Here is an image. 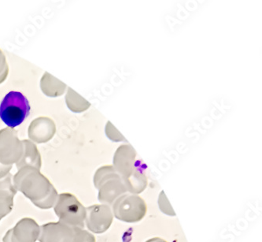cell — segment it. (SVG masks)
Here are the masks:
<instances>
[{
  "label": "cell",
  "instance_id": "obj_9",
  "mask_svg": "<svg viewBox=\"0 0 262 242\" xmlns=\"http://www.w3.org/2000/svg\"><path fill=\"white\" fill-rule=\"evenodd\" d=\"M136 152L130 145H123L114 154V167L121 176L123 183L128 179L134 170L136 163Z\"/></svg>",
  "mask_w": 262,
  "mask_h": 242
},
{
  "label": "cell",
  "instance_id": "obj_22",
  "mask_svg": "<svg viewBox=\"0 0 262 242\" xmlns=\"http://www.w3.org/2000/svg\"><path fill=\"white\" fill-rule=\"evenodd\" d=\"M146 242H167L163 239L159 238V237H154V238L150 239V240H146Z\"/></svg>",
  "mask_w": 262,
  "mask_h": 242
},
{
  "label": "cell",
  "instance_id": "obj_17",
  "mask_svg": "<svg viewBox=\"0 0 262 242\" xmlns=\"http://www.w3.org/2000/svg\"><path fill=\"white\" fill-rule=\"evenodd\" d=\"M71 242H96L93 234L83 229H73V236Z\"/></svg>",
  "mask_w": 262,
  "mask_h": 242
},
{
  "label": "cell",
  "instance_id": "obj_16",
  "mask_svg": "<svg viewBox=\"0 0 262 242\" xmlns=\"http://www.w3.org/2000/svg\"><path fill=\"white\" fill-rule=\"evenodd\" d=\"M66 103L69 109L75 113L83 112L91 107V104L89 101L80 96L71 88H68L66 96Z\"/></svg>",
  "mask_w": 262,
  "mask_h": 242
},
{
  "label": "cell",
  "instance_id": "obj_3",
  "mask_svg": "<svg viewBox=\"0 0 262 242\" xmlns=\"http://www.w3.org/2000/svg\"><path fill=\"white\" fill-rule=\"evenodd\" d=\"M30 104L20 92H9L0 104V118L9 128L20 126L30 113Z\"/></svg>",
  "mask_w": 262,
  "mask_h": 242
},
{
  "label": "cell",
  "instance_id": "obj_14",
  "mask_svg": "<svg viewBox=\"0 0 262 242\" xmlns=\"http://www.w3.org/2000/svg\"><path fill=\"white\" fill-rule=\"evenodd\" d=\"M21 142L24 147V152L21 158L16 164L17 170L26 167H33L36 169L40 170L41 156L37 147L33 142L29 140H23Z\"/></svg>",
  "mask_w": 262,
  "mask_h": 242
},
{
  "label": "cell",
  "instance_id": "obj_10",
  "mask_svg": "<svg viewBox=\"0 0 262 242\" xmlns=\"http://www.w3.org/2000/svg\"><path fill=\"white\" fill-rule=\"evenodd\" d=\"M73 229L61 222L50 223L41 226L38 239L39 242H71Z\"/></svg>",
  "mask_w": 262,
  "mask_h": 242
},
{
  "label": "cell",
  "instance_id": "obj_2",
  "mask_svg": "<svg viewBox=\"0 0 262 242\" xmlns=\"http://www.w3.org/2000/svg\"><path fill=\"white\" fill-rule=\"evenodd\" d=\"M94 184L99 189L101 203L112 205L120 196L127 193V189L113 166L100 167L94 177Z\"/></svg>",
  "mask_w": 262,
  "mask_h": 242
},
{
  "label": "cell",
  "instance_id": "obj_15",
  "mask_svg": "<svg viewBox=\"0 0 262 242\" xmlns=\"http://www.w3.org/2000/svg\"><path fill=\"white\" fill-rule=\"evenodd\" d=\"M40 88L43 94L49 97H58L63 95L67 86L63 82L46 72L40 80Z\"/></svg>",
  "mask_w": 262,
  "mask_h": 242
},
{
  "label": "cell",
  "instance_id": "obj_8",
  "mask_svg": "<svg viewBox=\"0 0 262 242\" xmlns=\"http://www.w3.org/2000/svg\"><path fill=\"white\" fill-rule=\"evenodd\" d=\"M40 227L33 218L20 219L14 228L7 231L4 242H36L39 235Z\"/></svg>",
  "mask_w": 262,
  "mask_h": 242
},
{
  "label": "cell",
  "instance_id": "obj_11",
  "mask_svg": "<svg viewBox=\"0 0 262 242\" xmlns=\"http://www.w3.org/2000/svg\"><path fill=\"white\" fill-rule=\"evenodd\" d=\"M56 132V126L51 118L39 117L31 123L28 134L31 140L35 143H47L53 138Z\"/></svg>",
  "mask_w": 262,
  "mask_h": 242
},
{
  "label": "cell",
  "instance_id": "obj_1",
  "mask_svg": "<svg viewBox=\"0 0 262 242\" xmlns=\"http://www.w3.org/2000/svg\"><path fill=\"white\" fill-rule=\"evenodd\" d=\"M13 179L17 191L21 192L38 208L49 209L55 206L58 196L57 190L39 170L23 167Z\"/></svg>",
  "mask_w": 262,
  "mask_h": 242
},
{
  "label": "cell",
  "instance_id": "obj_19",
  "mask_svg": "<svg viewBox=\"0 0 262 242\" xmlns=\"http://www.w3.org/2000/svg\"><path fill=\"white\" fill-rule=\"evenodd\" d=\"M9 67L7 64V58L3 52L2 50L0 49V84L5 82L8 76Z\"/></svg>",
  "mask_w": 262,
  "mask_h": 242
},
{
  "label": "cell",
  "instance_id": "obj_20",
  "mask_svg": "<svg viewBox=\"0 0 262 242\" xmlns=\"http://www.w3.org/2000/svg\"><path fill=\"white\" fill-rule=\"evenodd\" d=\"M165 204H162L159 201V207H160L162 212H163L164 213L167 214V215H170V216L171 215H172V216H175V213H174L173 211H172V207L169 205L167 198H165Z\"/></svg>",
  "mask_w": 262,
  "mask_h": 242
},
{
  "label": "cell",
  "instance_id": "obj_4",
  "mask_svg": "<svg viewBox=\"0 0 262 242\" xmlns=\"http://www.w3.org/2000/svg\"><path fill=\"white\" fill-rule=\"evenodd\" d=\"M55 214L59 222L73 229H83L86 218V208L74 195L61 193L55 205Z\"/></svg>",
  "mask_w": 262,
  "mask_h": 242
},
{
  "label": "cell",
  "instance_id": "obj_6",
  "mask_svg": "<svg viewBox=\"0 0 262 242\" xmlns=\"http://www.w3.org/2000/svg\"><path fill=\"white\" fill-rule=\"evenodd\" d=\"M24 152L23 142L19 140L17 133L12 128L0 130V163L4 165L17 164Z\"/></svg>",
  "mask_w": 262,
  "mask_h": 242
},
{
  "label": "cell",
  "instance_id": "obj_5",
  "mask_svg": "<svg viewBox=\"0 0 262 242\" xmlns=\"http://www.w3.org/2000/svg\"><path fill=\"white\" fill-rule=\"evenodd\" d=\"M147 208L143 199L138 195L124 194L114 201V216L124 223H137L144 218Z\"/></svg>",
  "mask_w": 262,
  "mask_h": 242
},
{
  "label": "cell",
  "instance_id": "obj_21",
  "mask_svg": "<svg viewBox=\"0 0 262 242\" xmlns=\"http://www.w3.org/2000/svg\"><path fill=\"white\" fill-rule=\"evenodd\" d=\"M11 168H12V166L4 165L0 163V178H3L7 176L10 173Z\"/></svg>",
  "mask_w": 262,
  "mask_h": 242
},
{
  "label": "cell",
  "instance_id": "obj_7",
  "mask_svg": "<svg viewBox=\"0 0 262 242\" xmlns=\"http://www.w3.org/2000/svg\"><path fill=\"white\" fill-rule=\"evenodd\" d=\"M114 215L106 205H96L86 208V224L95 234L106 232L112 224Z\"/></svg>",
  "mask_w": 262,
  "mask_h": 242
},
{
  "label": "cell",
  "instance_id": "obj_12",
  "mask_svg": "<svg viewBox=\"0 0 262 242\" xmlns=\"http://www.w3.org/2000/svg\"><path fill=\"white\" fill-rule=\"evenodd\" d=\"M13 178L14 177L10 173L0 178V221L12 211L14 206V197L17 189Z\"/></svg>",
  "mask_w": 262,
  "mask_h": 242
},
{
  "label": "cell",
  "instance_id": "obj_18",
  "mask_svg": "<svg viewBox=\"0 0 262 242\" xmlns=\"http://www.w3.org/2000/svg\"><path fill=\"white\" fill-rule=\"evenodd\" d=\"M106 134L108 138L111 139L112 142H127L126 139L124 138V136L117 130L111 122H108L106 126Z\"/></svg>",
  "mask_w": 262,
  "mask_h": 242
},
{
  "label": "cell",
  "instance_id": "obj_13",
  "mask_svg": "<svg viewBox=\"0 0 262 242\" xmlns=\"http://www.w3.org/2000/svg\"><path fill=\"white\" fill-rule=\"evenodd\" d=\"M146 164L143 161L138 159L136 160L134 170L132 172L128 179L124 181V186L126 187L127 191L133 194H139L144 191L147 186V178L146 176Z\"/></svg>",
  "mask_w": 262,
  "mask_h": 242
}]
</instances>
